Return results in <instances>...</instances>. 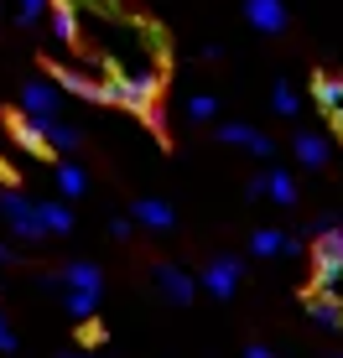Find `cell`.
I'll return each mask as SVG.
<instances>
[{
  "mask_svg": "<svg viewBox=\"0 0 343 358\" xmlns=\"http://www.w3.org/2000/svg\"><path fill=\"white\" fill-rule=\"evenodd\" d=\"M104 83H109V104H125V109H136V115H151L156 99H162L167 73L162 68H125V73H104Z\"/></svg>",
  "mask_w": 343,
  "mask_h": 358,
  "instance_id": "1",
  "label": "cell"
},
{
  "mask_svg": "<svg viewBox=\"0 0 343 358\" xmlns=\"http://www.w3.org/2000/svg\"><path fill=\"white\" fill-rule=\"evenodd\" d=\"M47 73H52V83L63 94H78V99H89V104H109V83L94 78V73H83V68H52V63H47Z\"/></svg>",
  "mask_w": 343,
  "mask_h": 358,
  "instance_id": "6",
  "label": "cell"
},
{
  "mask_svg": "<svg viewBox=\"0 0 343 358\" xmlns=\"http://www.w3.org/2000/svg\"><path fill=\"white\" fill-rule=\"evenodd\" d=\"M130 218H136L141 229H156V234L177 229V213H172L162 197H136V203H130Z\"/></svg>",
  "mask_w": 343,
  "mask_h": 358,
  "instance_id": "13",
  "label": "cell"
},
{
  "mask_svg": "<svg viewBox=\"0 0 343 358\" xmlns=\"http://www.w3.org/2000/svg\"><path fill=\"white\" fill-rule=\"evenodd\" d=\"M151 286L162 291L172 306H188L192 291H198V280H192L188 270H177V265H151Z\"/></svg>",
  "mask_w": 343,
  "mask_h": 358,
  "instance_id": "8",
  "label": "cell"
},
{
  "mask_svg": "<svg viewBox=\"0 0 343 358\" xmlns=\"http://www.w3.org/2000/svg\"><path fill=\"white\" fill-rule=\"evenodd\" d=\"M6 130H10V141H16L21 151H27V156H42V162H52V156H57L52 145H47L42 125H31L27 115H10V120H6Z\"/></svg>",
  "mask_w": 343,
  "mask_h": 358,
  "instance_id": "9",
  "label": "cell"
},
{
  "mask_svg": "<svg viewBox=\"0 0 343 358\" xmlns=\"http://www.w3.org/2000/svg\"><path fill=\"white\" fill-rule=\"evenodd\" d=\"M218 135V145H234V151H250L255 162H276V141L265 130H255V125H239V120H224V125L214 130Z\"/></svg>",
  "mask_w": 343,
  "mask_h": 358,
  "instance_id": "4",
  "label": "cell"
},
{
  "mask_svg": "<svg viewBox=\"0 0 343 358\" xmlns=\"http://www.w3.org/2000/svg\"><path fill=\"white\" fill-rule=\"evenodd\" d=\"M244 21L265 36H281L286 31V6L281 0H244Z\"/></svg>",
  "mask_w": 343,
  "mask_h": 358,
  "instance_id": "10",
  "label": "cell"
},
{
  "mask_svg": "<svg viewBox=\"0 0 343 358\" xmlns=\"http://www.w3.org/2000/svg\"><path fill=\"white\" fill-rule=\"evenodd\" d=\"M312 99H317V109L333 120L343 109V78H338V73H312Z\"/></svg>",
  "mask_w": 343,
  "mask_h": 358,
  "instance_id": "15",
  "label": "cell"
},
{
  "mask_svg": "<svg viewBox=\"0 0 343 358\" xmlns=\"http://www.w3.org/2000/svg\"><path fill=\"white\" fill-rule=\"evenodd\" d=\"M307 244L297 239V234H281V229H255L250 234V255H260V260H271V255H302Z\"/></svg>",
  "mask_w": 343,
  "mask_h": 358,
  "instance_id": "11",
  "label": "cell"
},
{
  "mask_svg": "<svg viewBox=\"0 0 343 358\" xmlns=\"http://www.w3.org/2000/svg\"><path fill=\"white\" fill-rule=\"evenodd\" d=\"M16 260V250H10V244H0V265H10Z\"/></svg>",
  "mask_w": 343,
  "mask_h": 358,
  "instance_id": "29",
  "label": "cell"
},
{
  "mask_svg": "<svg viewBox=\"0 0 343 358\" xmlns=\"http://www.w3.org/2000/svg\"><path fill=\"white\" fill-rule=\"evenodd\" d=\"M312 260L317 265H343V224L312 234Z\"/></svg>",
  "mask_w": 343,
  "mask_h": 358,
  "instance_id": "18",
  "label": "cell"
},
{
  "mask_svg": "<svg viewBox=\"0 0 343 358\" xmlns=\"http://www.w3.org/2000/svg\"><path fill=\"white\" fill-rule=\"evenodd\" d=\"M42 135H47V145H52V151H78V141H83V135L78 130H73V125H63V120H52V125H42Z\"/></svg>",
  "mask_w": 343,
  "mask_h": 358,
  "instance_id": "21",
  "label": "cell"
},
{
  "mask_svg": "<svg viewBox=\"0 0 343 358\" xmlns=\"http://www.w3.org/2000/svg\"><path fill=\"white\" fill-rule=\"evenodd\" d=\"M57 358H89V353H78V348H73V353H57Z\"/></svg>",
  "mask_w": 343,
  "mask_h": 358,
  "instance_id": "30",
  "label": "cell"
},
{
  "mask_svg": "<svg viewBox=\"0 0 343 358\" xmlns=\"http://www.w3.org/2000/svg\"><path fill=\"white\" fill-rule=\"evenodd\" d=\"M244 192L250 197H271V203H281V208L297 203V182H291V171H281V166H265L260 177H250Z\"/></svg>",
  "mask_w": 343,
  "mask_h": 358,
  "instance_id": "7",
  "label": "cell"
},
{
  "mask_svg": "<svg viewBox=\"0 0 343 358\" xmlns=\"http://www.w3.org/2000/svg\"><path fill=\"white\" fill-rule=\"evenodd\" d=\"M244 358H276V353L265 348V343H250V348H244Z\"/></svg>",
  "mask_w": 343,
  "mask_h": 358,
  "instance_id": "28",
  "label": "cell"
},
{
  "mask_svg": "<svg viewBox=\"0 0 343 358\" xmlns=\"http://www.w3.org/2000/svg\"><path fill=\"white\" fill-rule=\"evenodd\" d=\"M57 109H63V89H57L52 78H27L21 83V115H27L31 125H52Z\"/></svg>",
  "mask_w": 343,
  "mask_h": 358,
  "instance_id": "2",
  "label": "cell"
},
{
  "mask_svg": "<svg viewBox=\"0 0 343 358\" xmlns=\"http://www.w3.org/2000/svg\"><path fill=\"white\" fill-rule=\"evenodd\" d=\"M42 16H52V0H16V21L21 27H36Z\"/></svg>",
  "mask_w": 343,
  "mask_h": 358,
  "instance_id": "25",
  "label": "cell"
},
{
  "mask_svg": "<svg viewBox=\"0 0 343 358\" xmlns=\"http://www.w3.org/2000/svg\"><path fill=\"white\" fill-rule=\"evenodd\" d=\"M239 280H244V265L234 260V255H214V260L203 265L198 286H203L208 296H218V301H229V296L239 291Z\"/></svg>",
  "mask_w": 343,
  "mask_h": 358,
  "instance_id": "5",
  "label": "cell"
},
{
  "mask_svg": "<svg viewBox=\"0 0 343 358\" xmlns=\"http://www.w3.org/2000/svg\"><path fill=\"white\" fill-rule=\"evenodd\" d=\"M99 286H104V275H99V265H94V260L63 265V291H94V296H99Z\"/></svg>",
  "mask_w": 343,
  "mask_h": 358,
  "instance_id": "17",
  "label": "cell"
},
{
  "mask_svg": "<svg viewBox=\"0 0 343 358\" xmlns=\"http://www.w3.org/2000/svg\"><path fill=\"white\" fill-rule=\"evenodd\" d=\"M63 306H68L73 322H89L94 306H99V296H94V291H63Z\"/></svg>",
  "mask_w": 343,
  "mask_h": 358,
  "instance_id": "22",
  "label": "cell"
},
{
  "mask_svg": "<svg viewBox=\"0 0 343 358\" xmlns=\"http://www.w3.org/2000/svg\"><path fill=\"white\" fill-rule=\"evenodd\" d=\"M52 182H57V192H63V197H78L83 187H89L83 166H73V162H57V166H52Z\"/></svg>",
  "mask_w": 343,
  "mask_h": 358,
  "instance_id": "20",
  "label": "cell"
},
{
  "mask_svg": "<svg viewBox=\"0 0 343 358\" xmlns=\"http://www.w3.org/2000/svg\"><path fill=\"white\" fill-rule=\"evenodd\" d=\"M302 306H307V317H312L317 327H328V332H338V327H343V301H333V296L307 291V301H302Z\"/></svg>",
  "mask_w": 343,
  "mask_h": 358,
  "instance_id": "16",
  "label": "cell"
},
{
  "mask_svg": "<svg viewBox=\"0 0 343 358\" xmlns=\"http://www.w3.org/2000/svg\"><path fill=\"white\" fill-rule=\"evenodd\" d=\"M0 213H6V224H10V229H16V239H27V244L52 239V234H47V224H42V208L27 203L21 192H6V197H0Z\"/></svg>",
  "mask_w": 343,
  "mask_h": 358,
  "instance_id": "3",
  "label": "cell"
},
{
  "mask_svg": "<svg viewBox=\"0 0 343 358\" xmlns=\"http://www.w3.org/2000/svg\"><path fill=\"white\" fill-rule=\"evenodd\" d=\"M0 353H16V332H10V317L0 312Z\"/></svg>",
  "mask_w": 343,
  "mask_h": 358,
  "instance_id": "26",
  "label": "cell"
},
{
  "mask_svg": "<svg viewBox=\"0 0 343 358\" xmlns=\"http://www.w3.org/2000/svg\"><path fill=\"white\" fill-rule=\"evenodd\" d=\"M214 115H218V99L214 94H192L188 99V120H192V125H208Z\"/></svg>",
  "mask_w": 343,
  "mask_h": 358,
  "instance_id": "24",
  "label": "cell"
},
{
  "mask_svg": "<svg viewBox=\"0 0 343 358\" xmlns=\"http://www.w3.org/2000/svg\"><path fill=\"white\" fill-rule=\"evenodd\" d=\"M271 109H276L281 120H297V109H302V94L291 89V83H276V89H271Z\"/></svg>",
  "mask_w": 343,
  "mask_h": 358,
  "instance_id": "23",
  "label": "cell"
},
{
  "mask_svg": "<svg viewBox=\"0 0 343 358\" xmlns=\"http://www.w3.org/2000/svg\"><path fill=\"white\" fill-rule=\"evenodd\" d=\"M47 27H52V42L57 47H78V36H83V6H52Z\"/></svg>",
  "mask_w": 343,
  "mask_h": 358,
  "instance_id": "12",
  "label": "cell"
},
{
  "mask_svg": "<svg viewBox=\"0 0 343 358\" xmlns=\"http://www.w3.org/2000/svg\"><path fill=\"white\" fill-rule=\"evenodd\" d=\"M291 151H297V162L302 166H328V135H317V130H297L291 135Z\"/></svg>",
  "mask_w": 343,
  "mask_h": 358,
  "instance_id": "14",
  "label": "cell"
},
{
  "mask_svg": "<svg viewBox=\"0 0 343 358\" xmlns=\"http://www.w3.org/2000/svg\"><path fill=\"white\" fill-rule=\"evenodd\" d=\"M42 224H47V234H73V208L68 203H57V197H42Z\"/></svg>",
  "mask_w": 343,
  "mask_h": 358,
  "instance_id": "19",
  "label": "cell"
},
{
  "mask_svg": "<svg viewBox=\"0 0 343 358\" xmlns=\"http://www.w3.org/2000/svg\"><path fill=\"white\" fill-rule=\"evenodd\" d=\"M109 234H115V239H130V234H136V218H109Z\"/></svg>",
  "mask_w": 343,
  "mask_h": 358,
  "instance_id": "27",
  "label": "cell"
}]
</instances>
